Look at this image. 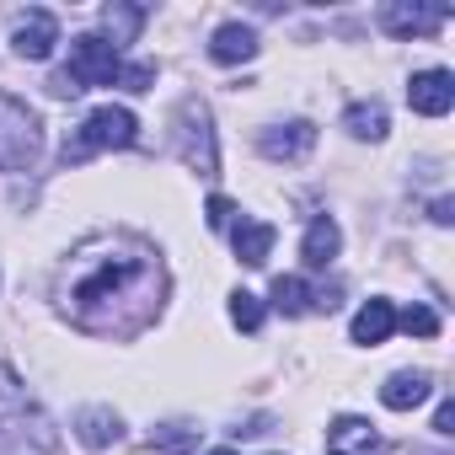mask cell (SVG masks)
Segmentation results:
<instances>
[{"instance_id": "obj_1", "label": "cell", "mask_w": 455, "mask_h": 455, "mask_svg": "<svg viewBox=\"0 0 455 455\" xmlns=\"http://www.w3.org/2000/svg\"><path fill=\"white\" fill-rule=\"evenodd\" d=\"M166 295V268L150 242L102 231L81 242L60 274V306L81 332L97 338H129L156 322Z\"/></svg>"}, {"instance_id": "obj_2", "label": "cell", "mask_w": 455, "mask_h": 455, "mask_svg": "<svg viewBox=\"0 0 455 455\" xmlns=\"http://www.w3.org/2000/svg\"><path fill=\"white\" fill-rule=\"evenodd\" d=\"M134 140H140V118L129 108H97V113H86L76 145H65V161L97 156V150H129Z\"/></svg>"}, {"instance_id": "obj_3", "label": "cell", "mask_w": 455, "mask_h": 455, "mask_svg": "<svg viewBox=\"0 0 455 455\" xmlns=\"http://www.w3.org/2000/svg\"><path fill=\"white\" fill-rule=\"evenodd\" d=\"M44 150V134H38V118L17 102V97H0V172H17V166H33Z\"/></svg>"}, {"instance_id": "obj_4", "label": "cell", "mask_w": 455, "mask_h": 455, "mask_svg": "<svg viewBox=\"0 0 455 455\" xmlns=\"http://www.w3.org/2000/svg\"><path fill=\"white\" fill-rule=\"evenodd\" d=\"M81 92L86 86H113L118 76H124V60H118V49L108 44V38H97V33H81L76 44H70V70H65Z\"/></svg>"}, {"instance_id": "obj_5", "label": "cell", "mask_w": 455, "mask_h": 455, "mask_svg": "<svg viewBox=\"0 0 455 455\" xmlns=\"http://www.w3.org/2000/svg\"><path fill=\"white\" fill-rule=\"evenodd\" d=\"M407 102H412V113H423V118H444L450 102H455V76H450V70H418L412 86H407Z\"/></svg>"}, {"instance_id": "obj_6", "label": "cell", "mask_w": 455, "mask_h": 455, "mask_svg": "<svg viewBox=\"0 0 455 455\" xmlns=\"http://www.w3.org/2000/svg\"><path fill=\"white\" fill-rule=\"evenodd\" d=\"M380 450H386V444H380V434H375L370 418H354V412L332 418V428H327V455H380Z\"/></svg>"}, {"instance_id": "obj_7", "label": "cell", "mask_w": 455, "mask_h": 455, "mask_svg": "<svg viewBox=\"0 0 455 455\" xmlns=\"http://www.w3.org/2000/svg\"><path fill=\"white\" fill-rule=\"evenodd\" d=\"M380 22H386V33H396V38H418V33L444 28V22H450V6H407V0H391V6L380 12Z\"/></svg>"}, {"instance_id": "obj_8", "label": "cell", "mask_w": 455, "mask_h": 455, "mask_svg": "<svg viewBox=\"0 0 455 455\" xmlns=\"http://www.w3.org/2000/svg\"><path fill=\"white\" fill-rule=\"evenodd\" d=\"M54 44H60V22H54V12H28V17L17 22V33H12V49H17L22 60H49Z\"/></svg>"}, {"instance_id": "obj_9", "label": "cell", "mask_w": 455, "mask_h": 455, "mask_svg": "<svg viewBox=\"0 0 455 455\" xmlns=\"http://www.w3.org/2000/svg\"><path fill=\"white\" fill-rule=\"evenodd\" d=\"M182 124H188V129H182V156H188V166H198L204 177H214V166H220V161H214L209 113H204L198 102H188V108H182Z\"/></svg>"}, {"instance_id": "obj_10", "label": "cell", "mask_w": 455, "mask_h": 455, "mask_svg": "<svg viewBox=\"0 0 455 455\" xmlns=\"http://www.w3.org/2000/svg\"><path fill=\"white\" fill-rule=\"evenodd\" d=\"M311 145H316V124H306V118L279 124V129H268V134L258 140V150H263L268 161H306Z\"/></svg>"}, {"instance_id": "obj_11", "label": "cell", "mask_w": 455, "mask_h": 455, "mask_svg": "<svg viewBox=\"0 0 455 455\" xmlns=\"http://www.w3.org/2000/svg\"><path fill=\"white\" fill-rule=\"evenodd\" d=\"M209 54H214L220 65L258 60V33H252V28H242V22H225V28H214V38H209Z\"/></svg>"}, {"instance_id": "obj_12", "label": "cell", "mask_w": 455, "mask_h": 455, "mask_svg": "<svg viewBox=\"0 0 455 455\" xmlns=\"http://www.w3.org/2000/svg\"><path fill=\"white\" fill-rule=\"evenodd\" d=\"M231 242H236V258H242L247 268H263L268 252H274V225H263V220H236V225H231Z\"/></svg>"}, {"instance_id": "obj_13", "label": "cell", "mask_w": 455, "mask_h": 455, "mask_svg": "<svg viewBox=\"0 0 455 455\" xmlns=\"http://www.w3.org/2000/svg\"><path fill=\"white\" fill-rule=\"evenodd\" d=\"M396 332V311H391V300H364L359 311H354V343H386Z\"/></svg>"}, {"instance_id": "obj_14", "label": "cell", "mask_w": 455, "mask_h": 455, "mask_svg": "<svg viewBox=\"0 0 455 455\" xmlns=\"http://www.w3.org/2000/svg\"><path fill=\"white\" fill-rule=\"evenodd\" d=\"M428 375H418V370H396L386 386H380V402L391 407V412H412L418 402H428Z\"/></svg>"}, {"instance_id": "obj_15", "label": "cell", "mask_w": 455, "mask_h": 455, "mask_svg": "<svg viewBox=\"0 0 455 455\" xmlns=\"http://www.w3.org/2000/svg\"><path fill=\"white\" fill-rule=\"evenodd\" d=\"M338 247H343V236H338V220L316 214V220H311V231H306V242H300V258H306V268H327V263L338 258Z\"/></svg>"}, {"instance_id": "obj_16", "label": "cell", "mask_w": 455, "mask_h": 455, "mask_svg": "<svg viewBox=\"0 0 455 455\" xmlns=\"http://www.w3.org/2000/svg\"><path fill=\"white\" fill-rule=\"evenodd\" d=\"M343 129L354 134V140H386V108L380 102H354L348 113H343Z\"/></svg>"}, {"instance_id": "obj_17", "label": "cell", "mask_w": 455, "mask_h": 455, "mask_svg": "<svg viewBox=\"0 0 455 455\" xmlns=\"http://www.w3.org/2000/svg\"><path fill=\"white\" fill-rule=\"evenodd\" d=\"M274 306L284 311V316H306L311 306H322V295H311V284L306 279H274Z\"/></svg>"}, {"instance_id": "obj_18", "label": "cell", "mask_w": 455, "mask_h": 455, "mask_svg": "<svg viewBox=\"0 0 455 455\" xmlns=\"http://www.w3.org/2000/svg\"><path fill=\"white\" fill-rule=\"evenodd\" d=\"M76 423H81V439H86L92 450H102V444H113V439L124 434V428H118V412H108V407H86Z\"/></svg>"}, {"instance_id": "obj_19", "label": "cell", "mask_w": 455, "mask_h": 455, "mask_svg": "<svg viewBox=\"0 0 455 455\" xmlns=\"http://www.w3.org/2000/svg\"><path fill=\"white\" fill-rule=\"evenodd\" d=\"M102 22H108V33H113L108 44H113V49H124V44H134V33L145 28V12H140V6H108V12H102Z\"/></svg>"}, {"instance_id": "obj_20", "label": "cell", "mask_w": 455, "mask_h": 455, "mask_svg": "<svg viewBox=\"0 0 455 455\" xmlns=\"http://www.w3.org/2000/svg\"><path fill=\"white\" fill-rule=\"evenodd\" d=\"M231 322H236L242 332H258V327H263V300H258L252 290H236V295H231Z\"/></svg>"}, {"instance_id": "obj_21", "label": "cell", "mask_w": 455, "mask_h": 455, "mask_svg": "<svg viewBox=\"0 0 455 455\" xmlns=\"http://www.w3.org/2000/svg\"><path fill=\"white\" fill-rule=\"evenodd\" d=\"M396 327H407L412 338H434V332H439V311H428V306H407V311L396 316Z\"/></svg>"}, {"instance_id": "obj_22", "label": "cell", "mask_w": 455, "mask_h": 455, "mask_svg": "<svg viewBox=\"0 0 455 455\" xmlns=\"http://www.w3.org/2000/svg\"><path fill=\"white\" fill-rule=\"evenodd\" d=\"M204 214H209V225H214V231H231V225H236V204H231V198H220V193L204 204Z\"/></svg>"}, {"instance_id": "obj_23", "label": "cell", "mask_w": 455, "mask_h": 455, "mask_svg": "<svg viewBox=\"0 0 455 455\" xmlns=\"http://www.w3.org/2000/svg\"><path fill=\"white\" fill-rule=\"evenodd\" d=\"M150 81H156V70H150V65H129V70L118 76V86H124V92H150Z\"/></svg>"}, {"instance_id": "obj_24", "label": "cell", "mask_w": 455, "mask_h": 455, "mask_svg": "<svg viewBox=\"0 0 455 455\" xmlns=\"http://www.w3.org/2000/svg\"><path fill=\"white\" fill-rule=\"evenodd\" d=\"M434 434H455V402H439V412H434Z\"/></svg>"}, {"instance_id": "obj_25", "label": "cell", "mask_w": 455, "mask_h": 455, "mask_svg": "<svg viewBox=\"0 0 455 455\" xmlns=\"http://www.w3.org/2000/svg\"><path fill=\"white\" fill-rule=\"evenodd\" d=\"M214 455H236V450H214Z\"/></svg>"}]
</instances>
